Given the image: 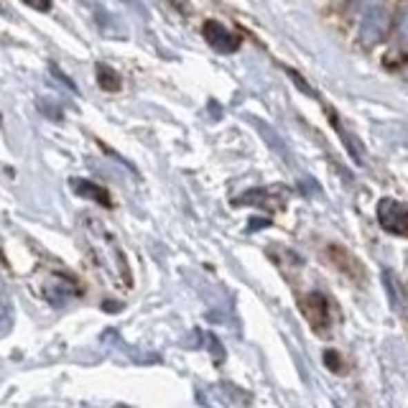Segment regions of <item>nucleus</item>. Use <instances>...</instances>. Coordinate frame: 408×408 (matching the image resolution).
<instances>
[{
	"label": "nucleus",
	"mask_w": 408,
	"mask_h": 408,
	"mask_svg": "<svg viewBox=\"0 0 408 408\" xmlns=\"http://www.w3.org/2000/svg\"><path fill=\"white\" fill-rule=\"evenodd\" d=\"M28 6H34V8H39V10H46L49 8V0H26Z\"/></svg>",
	"instance_id": "nucleus-11"
},
{
	"label": "nucleus",
	"mask_w": 408,
	"mask_h": 408,
	"mask_svg": "<svg viewBox=\"0 0 408 408\" xmlns=\"http://www.w3.org/2000/svg\"><path fill=\"white\" fill-rule=\"evenodd\" d=\"M72 186H75L77 192L82 194V197H90V200H95L97 204H105V207H110L113 202H110V194H108V189H102V186H97L95 182H87V179H75L72 182Z\"/></svg>",
	"instance_id": "nucleus-7"
},
{
	"label": "nucleus",
	"mask_w": 408,
	"mask_h": 408,
	"mask_svg": "<svg viewBox=\"0 0 408 408\" xmlns=\"http://www.w3.org/2000/svg\"><path fill=\"white\" fill-rule=\"evenodd\" d=\"M301 314L309 322V327L319 334V337H329L334 329V317H332V304L324 293L311 291L299 301Z\"/></svg>",
	"instance_id": "nucleus-3"
},
{
	"label": "nucleus",
	"mask_w": 408,
	"mask_h": 408,
	"mask_svg": "<svg viewBox=\"0 0 408 408\" xmlns=\"http://www.w3.org/2000/svg\"><path fill=\"white\" fill-rule=\"evenodd\" d=\"M10 324V293L8 284H6V275L0 268V329H6Z\"/></svg>",
	"instance_id": "nucleus-8"
},
{
	"label": "nucleus",
	"mask_w": 408,
	"mask_h": 408,
	"mask_svg": "<svg viewBox=\"0 0 408 408\" xmlns=\"http://www.w3.org/2000/svg\"><path fill=\"white\" fill-rule=\"evenodd\" d=\"M97 79H100L102 90H108V92L120 90V77H117L110 67H105V64H100V67H97Z\"/></svg>",
	"instance_id": "nucleus-9"
},
{
	"label": "nucleus",
	"mask_w": 408,
	"mask_h": 408,
	"mask_svg": "<svg viewBox=\"0 0 408 408\" xmlns=\"http://www.w3.org/2000/svg\"><path fill=\"white\" fill-rule=\"evenodd\" d=\"M204 39H207L209 46L215 51H220V54H230V51H235L240 46V41L227 31L225 26L215 23V21H209V23L204 26Z\"/></svg>",
	"instance_id": "nucleus-6"
},
{
	"label": "nucleus",
	"mask_w": 408,
	"mask_h": 408,
	"mask_svg": "<svg viewBox=\"0 0 408 408\" xmlns=\"http://www.w3.org/2000/svg\"><path fill=\"white\" fill-rule=\"evenodd\" d=\"M39 293H41V299L46 301V304H51V307H64L69 301L79 299L84 293V289L72 273L49 271V273H43Z\"/></svg>",
	"instance_id": "nucleus-2"
},
{
	"label": "nucleus",
	"mask_w": 408,
	"mask_h": 408,
	"mask_svg": "<svg viewBox=\"0 0 408 408\" xmlns=\"http://www.w3.org/2000/svg\"><path fill=\"white\" fill-rule=\"evenodd\" d=\"M396 304H400V311H403V319H406V327H408V291L396 296Z\"/></svg>",
	"instance_id": "nucleus-10"
},
{
	"label": "nucleus",
	"mask_w": 408,
	"mask_h": 408,
	"mask_svg": "<svg viewBox=\"0 0 408 408\" xmlns=\"http://www.w3.org/2000/svg\"><path fill=\"white\" fill-rule=\"evenodd\" d=\"M329 260H332L334 266L340 268L342 273L347 275L350 281H362V278H365V268H362V263H360L352 253L340 248V245H332V248H329Z\"/></svg>",
	"instance_id": "nucleus-5"
},
{
	"label": "nucleus",
	"mask_w": 408,
	"mask_h": 408,
	"mask_svg": "<svg viewBox=\"0 0 408 408\" xmlns=\"http://www.w3.org/2000/svg\"><path fill=\"white\" fill-rule=\"evenodd\" d=\"M82 230H84V242H87V253H90L95 268L115 289H120V291L130 289L133 286V275H130L128 258H125L120 242L115 240V235L110 233L100 220H95V217H84Z\"/></svg>",
	"instance_id": "nucleus-1"
},
{
	"label": "nucleus",
	"mask_w": 408,
	"mask_h": 408,
	"mask_svg": "<svg viewBox=\"0 0 408 408\" xmlns=\"http://www.w3.org/2000/svg\"><path fill=\"white\" fill-rule=\"evenodd\" d=\"M378 220H380L385 233L408 237V209L403 204L393 200H383L378 204Z\"/></svg>",
	"instance_id": "nucleus-4"
}]
</instances>
